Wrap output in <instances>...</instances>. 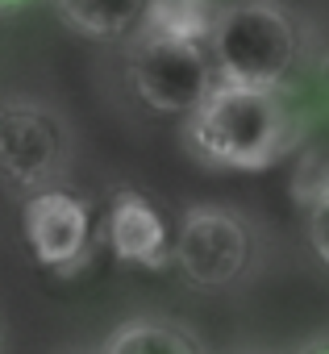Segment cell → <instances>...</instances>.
Here are the masks:
<instances>
[{
  "mask_svg": "<svg viewBox=\"0 0 329 354\" xmlns=\"http://www.w3.org/2000/svg\"><path fill=\"white\" fill-rule=\"evenodd\" d=\"M304 117L283 88H254L217 80L213 92L184 117L188 150L225 171H267L300 146Z\"/></svg>",
  "mask_w": 329,
  "mask_h": 354,
  "instance_id": "6da1fadb",
  "label": "cell"
},
{
  "mask_svg": "<svg viewBox=\"0 0 329 354\" xmlns=\"http://www.w3.org/2000/svg\"><path fill=\"white\" fill-rule=\"evenodd\" d=\"M209 50H213L217 80L288 88V80L300 67L304 42L292 13L279 0H238V5H221Z\"/></svg>",
  "mask_w": 329,
  "mask_h": 354,
  "instance_id": "7a4b0ae2",
  "label": "cell"
},
{
  "mask_svg": "<svg viewBox=\"0 0 329 354\" xmlns=\"http://www.w3.org/2000/svg\"><path fill=\"white\" fill-rule=\"evenodd\" d=\"M125 42V80L150 113L188 117L213 92L217 67L209 42L158 30H133Z\"/></svg>",
  "mask_w": 329,
  "mask_h": 354,
  "instance_id": "3957f363",
  "label": "cell"
},
{
  "mask_svg": "<svg viewBox=\"0 0 329 354\" xmlns=\"http://www.w3.org/2000/svg\"><path fill=\"white\" fill-rule=\"evenodd\" d=\"M71 171V125L67 117L30 96L0 100V184L30 196L63 184Z\"/></svg>",
  "mask_w": 329,
  "mask_h": 354,
  "instance_id": "277c9868",
  "label": "cell"
},
{
  "mask_svg": "<svg viewBox=\"0 0 329 354\" xmlns=\"http://www.w3.org/2000/svg\"><path fill=\"white\" fill-rule=\"evenodd\" d=\"M254 254L246 217L229 205H192L176 230V267L196 292H221L242 279Z\"/></svg>",
  "mask_w": 329,
  "mask_h": 354,
  "instance_id": "5b68a950",
  "label": "cell"
},
{
  "mask_svg": "<svg viewBox=\"0 0 329 354\" xmlns=\"http://www.w3.org/2000/svg\"><path fill=\"white\" fill-rule=\"evenodd\" d=\"M21 238L30 246V254L46 267V271H75L88 263V254L96 250V242L104 238V230L92 217V205L84 196H75L71 188L55 184L42 192H30L21 205Z\"/></svg>",
  "mask_w": 329,
  "mask_h": 354,
  "instance_id": "8992f818",
  "label": "cell"
},
{
  "mask_svg": "<svg viewBox=\"0 0 329 354\" xmlns=\"http://www.w3.org/2000/svg\"><path fill=\"white\" fill-rule=\"evenodd\" d=\"M100 230H104V246L121 263L158 271V267H167L176 259V234H171L167 217H162V209L150 196L133 192V188L113 192Z\"/></svg>",
  "mask_w": 329,
  "mask_h": 354,
  "instance_id": "52a82bcc",
  "label": "cell"
},
{
  "mask_svg": "<svg viewBox=\"0 0 329 354\" xmlns=\"http://www.w3.org/2000/svg\"><path fill=\"white\" fill-rule=\"evenodd\" d=\"M146 5L150 0H55V13L67 30H75L84 38L121 42L142 26Z\"/></svg>",
  "mask_w": 329,
  "mask_h": 354,
  "instance_id": "ba28073f",
  "label": "cell"
},
{
  "mask_svg": "<svg viewBox=\"0 0 329 354\" xmlns=\"http://www.w3.org/2000/svg\"><path fill=\"white\" fill-rule=\"evenodd\" d=\"M104 354H200L196 337L176 325V321H158V317H133L117 325L104 346Z\"/></svg>",
  "mask_w": 329,
  "mask_h": 354,
  "instance_id": "9c48e42d",
  "label": "cell"
},
{
  "mask_svg": "<svg viewBox=\"0 0 329 354\" xmlns=\"http://www.w3.org/2000/svg\"><path fill=\"white\" fill-rule=\"evenodd\" d=\"M217 17H221V5H217V0H150L138 30H158V34L209 42Z\"/></svg>",
  "mask_w": 329,
  "mask_h": 354,
  "instance_id": "30bf717a",
  "label": "cell"
},
{
  "mask_svg": "<svg viewBox=\"0 0 329 354\" xmlns=\"http://www.w3.org/2000/svg\"><path fill=\"white\" fill-rule=\"evenodd\" d=\"M304 209H308V242L317 259L329 267V180H317L304 192Z\"/></svg>",
  "mask_w": 329,
  "mask_h": 354,
  "instance_id": "8fae6325",
  "label": "cell"
},
{
  "mask_svg": "<svg viewBox=\"0 0 329 354\" xmlns=\"http://www.w3.org/2000/svg\"><path fill=\"white\" fill-rule=\"evenodd\" d=\"M292 354H329V333H317V337H308V342H300Z\"/></svg>",
  "mask_w": 329,
  "mask_h": 354,
  "instance_id": "7c38bea8",
  "label": "cell"
},
{
  "mask_svg": "<svg viewBox=\"0 0 329 354\" xmlns=\"http://www.w3.org/2000/svg\"><path fill=\"white\" fill-rule=\"evenodd\" d=\"M30 0H0V13H17V9H26Z\"/></svg>",
  "mask_w": 329,
  "mask_h": 354,
  "instance_id": "4fadbf2b",
  "label": "cell"
},
{
  "mask_svg": "<svg viewBox=\"0 0 329 354\" xmlns=\"http://www.w3.org/2000/svg\"><path fill=\"white\" fill-rule=\"evenodd\" d=\"M321 88H325V96H329V55L321 59Z\"/></svg>",
  "mask_w": 329,
  "mask_h": 354,
  "instance_id": "5bb4252c",
  "label": "cell"
},
{
  "mask_svg": "<svg viewBox=\"0 0 329 354\" xmlns=\"http://www.w3.org/2000/svg\"><path fill=\"white\" fill-rule=\"evenodd\" d=\"M63 354H104V350H88V346H71V350H63Z\"/></svg>",
  "mask_w": 329,
  "mask_h": 354,
  "instance_id": "9a60e30c",
  "label": "cell"
}]
</instances>
